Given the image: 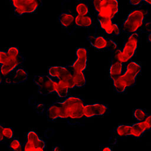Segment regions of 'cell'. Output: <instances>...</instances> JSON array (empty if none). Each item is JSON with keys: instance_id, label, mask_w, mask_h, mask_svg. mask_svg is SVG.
<instances>
[{"instance_id": "6da1fadb", "label": "cell", "mask_w": 151, "mask_h": 151, "mask_svg": "<svg viewBox=\"0 0 151 151\" xmlns=\"http://www.w3.org/2000/svg\"><path fill=\"white\" fill-rule=\"evenodd\" d=\"M60 108V118L66 120L68 124H80L83 119L85 101L80 96H70L63 101L55 102Z\"/></svg>"}, {"instance_id": "7a4b0ae2", "label": "cell", "mask_w": 151, "mask_h": 151, "mask_svg": "<svg viewBox=\"0 0 151 151\" xmlns=\"http://www.w3.org/2000/svg\"><path fill=\"white\" fill-rule=\"evenodd\" d=\"M142 71L141 65L134 61H130L124 64L123 73L113 81L114 90L120 93H124L127 88H130L136 84V77Z\"/></svg>"}, {"instance_id": "3957f363", "label": "cell", "mask_w": 151, "mask_h": 151, "mask_svg": "<svg viewBox=\"0 0 151 151\" xmlns=\"http://www.w3.org/2000/svg\"><path fill=\"white\" fill-rule=\"evenodd\" d=\"M148 14V4L146 2L141 3L138 7L129 13L127 18L121 26L122 31L128 34L137 32L142 25L146 21Z\"/></svg>"}, {"instance_id": "277c9868", "label": "cell", "mask_w": 151, "mask_h": 151, "mask_svg": "<svg viewBox=\"0 0 151 151\" xmlns=\"http://www.w3.org/2000/svg\"><path fill=\"white\" fill-rule=\"evenodd\" d=\"M139 42V32H135L130 34L124 41L122 48L117 49L111 54L123 64L131 61L134 56Z\"/></svg>"}, {"instance_id": "5b68a950", "label": "cell", "mask_w": 151, "mask_h": 151, "mask_svg": "<svg viewBox=\"0 0 151 151\" xmlns=\"http://www.w3.org/2000/svg\"><path fill=\"white\" fill-rule=\"evenodd\" d=\"M91 0H64L61 2L62 11H66L74 15H84L90 14V5Z\"/></svg>"}, {"instance_id": "8992f818", "label": "cell", "mask_w": 151, "mask_h": 151, "mask_svg": "<svg viewBox=\"0 0 151 151\" xmlns=\"http://www.w3.org/2000/svg\"><path fill=\"white\" fill-rule=\"evenodd\" d=\"M87 41L94 48L98 50H108L113 52L118 49L117 44L111 39L98 34L88 35Z\"/></svg>"}, {"instance_id": "52a82bcc", "label": "cell", "mask_w": 151, "mask_h": 151, "mask_svg": "<svg viewBox=\"0 0 151 151\" xmlns=\"http://www.w3.org/2000/svg\"><path fill=\"white\" fill-rule=\"evenodd\" d=\"M46 143L34 131H29L26 136V140L22 145L24 151H44Z\"/></svg>"}, {"instance_id": "ba28073f", "label": "cell", "mask_w": 151, "mask_h": 151, "mask_svg": "<svg viewBox=\"0 0 151 151\" xmlns=\"http://www.w3.org/2000/svg\"><path fill=\"white\" fill-rule=\"evenodd\" d=\"M33 81L38 86V91L42 96L55 92L54 81L48 74L35 76Z\"/></svg>"}, {"instance_id": "9c48e42d", "label": "cell", "mask_w": 151, "mask_h": 151, "mask_svg": "<svg viewBox=\"0 0 151 151\" xmlns=\"http://www.w3.org/2000/svg\"><path fill=\"white\" fill-rule=\"evenodd\" d=\"M27 78L28 73L21 64L4 77L3 83L6 84H17L26 81Z\"/></svg>"}, {"instance_id": "30bf717a", "label": "cell", "mask_w": 151, "mask_h": 151, "mask_svg": "<svg viewBox=\"0 0 151 151\" xmlns=\"http://www.w3.org/2000/svg\"><path fill=\"white\" fill-rule=\"evenodd\" d=\"M119 10L117 0H102L101 8L97 17L113 19Z\"/></svg>"}, {"instance_id": "8fae6325", "label": "cell", "mask_w": 151, "mask_h": 151, "mask_svg": "<svg viewBox=\"0 0 151 151\" xmlns=\"http://www.w3.org/2000/svg\"><path fill=\"white\" fill-rule=\"evenodd\" d=\"M110 112V109L107 106L99 103L85 104L84 107V116L85 118L106 116L109 114Z\"/></svg>"}, {"instance_id": "7c38bea8", "label": "cell", "mask_w": 151, "mask_h": 151, "mask_svg": "<svg viewBox=\"0 0 151 151\" xmlns=\"http://www.w3.org/2000/svg\"><path fill=\"white\" fill-rule=\"evenodd\" d=\"M150 130H151V114H149L145 120L131 125L130 136L139 138Z\"/></svg>"}, {"instance_id": "4fadbf2b", "label": "cell", "mask_w": 151, "mask_h": 151, "mask_svg": "<svg viewBox=\"0 0 151 151\" xmlns=\"http://www.w3.org/2000/svg\"><path fill=\"white\" fill-rule=\"evenodd\" d=\"M97 19L101 28L106 34L110 35H119L120 34V28L113 22L112 19L98 17H97Z\"/></svg>"}, {"instance_id": "5bb4252c", "label": "cell", "mask_w": 151, "mask_h": 151, "mask_svg": "<svg viewBox=\"0 0 151 151\" xmlns=\"http://www.w3.org/2000/svg\"><path fill=\"white\" fill-rule=\"evenodd\" d=\"M76 60L71 65L78 70L84 71L87 68V63L88 57V51L86 48L80 47L76 51Z\"/></svg>"}, {"instance_id": "9a60e30c", "label": "cell", "mask_w": 151, "mask_h": 151, "mask_svg": "<svg viewBox=\"0 0 151 151\" xmlns=\"http://www.w3.org/2000/svg\"><path fill=\"white\" fill-rule=\"evenodd\" d=\"M76 15L66 12L62 11L58 17L59 22L67 30L68 32L71 34L76 29L74 25V19Z\"/></svg>"}, {"instance_id": "2e32d148", "label": "cell", "mask_w": 151, "mask_h": 151, "mask_svg": "<svg viewBox=\"0 0 151 151\" xmlns=\"http://www.w3.org/2000/svg\"><path fill=\"white\" fill-rule=\"evenodd\" d=\"M124 64L118 60L112 54L111 56V64L109 69V77L113 81L123 73Z\"/></svg>"}, {"instance_id": "e0dca14e", "label": "cell", "mask_w": 151, "mask_h": 151, "mask_svg": "<svg viewBox=\"0 0 151 151\" xmlns=\"http://www.w3.org/2000/svg\"><path fill=\"white\" fill-rule=\"evenodd\" d=\"M68 71L71 74L76 87H83L86 84V78L84 73V71L77 69L73 67L71 64H68L65 66Z\"/></svg>"}, {"instance_id": "ac0fdd59", "label": "cell", "mask_w": 151, "mask_h": 151, "mask_svg": "<svg viewBox=\"0 0 151 151\" xmlns=\"http://www.w3.org/2000/svg\"><path fill=\"white\" fill-rule=\"evenodd\" d=\"M131 125L129 124H121L116 127L113 130V137L111 136L110 140H111V143L117 142V139L130 136Z\"/></svg>"}, {"instance_id": "d6986e66", "label": "cell", "mask_w": 151, "mask_h": 151, "mask_svg": "<svg viewBox=\"0 0 151 151\" xmlns=\"http://www.w3.org/2000/svg\"><path fill=\"white\" fill-rule=\"evenodd\" d=\"M94 25V19L90 14L87 15H76L74 19L76 28H90Z\"/></svg>"}, {"instance_id": "ffe728a7", "label": "cell", "mask_w": 151, "mask_h": 151, "mask_svg": "<svg viewBox=\"0 0 151 151\" xmlns=\"http://www.w3.org/2000/svg\"><path fill=\"white\" fill-rule=\"evenodd\" d=\"M50 77L54 81L55 92L57 93V94L62 99L67 97L70 90L67 85L57 77H53L51 76H50Z\"/></svg>"}, {"instance_id": "44dd1931", "label": "cell", "mask_w": 151, "mask_h": 151, "mask_svg": "<svg viewBox=\"0 0 151 151\" xmlns=\"http://www.w3.org/2000/svg\"><path fill=\"white\" fill-rule=\"evenodd\" d=\"M42 5V0H24L22 5V12L24 14H31Z\"/></svg>"}, {"instance_id": "7402d4cb", "label": "cell", "mask_w": 151, "mask_h": 151, "mask_svg": "<svg viewBox=\"0 0 151 151\" xmlns=\"http://www.w3.org/2000/svg\"><path fill=\"white\" fill-rule=\"evenodd\" d=\"M6 52L11 60L15 61L20 64H22L24 63L25 60L24 57L21 54L17 47L14 46L9 47L7 49Z\"/></svg>"}, {"instance_id": "603a6c76", "label": "cell", "mask_w": 151, "mask_h": 151, "mask_svg": "<svg viewBox=\"0 0 151 151\" xmlns=\"http://www.w3.org/2000/svg\"><path fill=\"white\" fill-rule=\"evenodd\" d=\"M60 108L54 102L52 104L50 105L46 110V116L49 121L52 122L60 117Z\"/></svg>"}, {"instance_id": "cb8c5ba5", "label": "cell", "mask_w": 151, "mask_h": 151, "mask_svg": "<svg viewBox=\"0 0 151 151\" xmlns=\"http://www.w3.org/2000/svg\"><path fill=\"white\" fill-rule=\"evenodd\" d=\"M19 65L21 64L9 58L6 63L0 65V73L3 77H5Z\"/></svg>"}, {"instance_id": "d4e9b609", "label": "cell", "mask_w": 151, "mask_h": 151, "mask_svg": "<svg viewBox=\"0 0 151 151\" xmlns=\"http://www.w3.org/2000/svg\"><path fill=\"white\" fill-rule=\"evenodd\" d=\"M58 78L63 81L65 84H66L70 90L76 87L73 78L70 73L68 71L67 67L65 70L59 76V77H58Z\"/></svg>"}, {"instance_id": "484cf974", "label": "cell", "mask_w": 151, "mask_h": 151, "mask_svg": "<svg viewBox=\"0 0 151 151\" xmlns=\"http://www.w3.org/2000/svg\"><path fill=\"white\" fill-rule=\"evenodd\" d=\"M8 146L9 149L13 150V151H22V145L19 142V140L15 138L12 137L11 139L8 141L6 143Z\"/></svg>"}, {"instance_id": "4316f807", "label": "cell", "mask_w": 151, "mask_h": 151, "mask_svg": "<svg viewBox=\"0 0 151 151\" xmlns=\"http://www.w3.org/2000/svg\"><path fill=\"white\" fill-rule=\"evenodd\" d=\"M9 1L14 9V15L17 17L22 15L23 13L21 8L24 0H9Z\"/></svg>"}, {"instance_id": "83f0119b", "label": "cell", "mask_w": 151, "mask_h": 151, "mask_svg": "<svg viewBox=\"0 0 151 151\" xmlns=\"http://www.w3.org/2000/svg\"><path fill=\"white\" fill-rule=\"evenodd\" d=\"M65 67L51 66L48 69V74L53 77H59V76L65 70Z\"/></svg>"}, {"instance_id": "f1b7e54d", "label": "cell", "mask_w": 151, "mask_h": 151, "mask_svg": "<svg viewBox=\"0 0 151 151\" xmlns=\"http://www.w3.org/2000/svg\"><path fill=\"white\" fill-rule=\"evenodd\" d=\"M148 115L146 111L142 109H135L133 110V116L138 122L145 120Z\"/></svg>"}, {"instance_id": "f546056e", "label": "cell", "mask_w": 151, "mask_h": 151, "mask_svg": "<svg viewBox=\"0 0 151 151\" xmlns=\"http://www.w3.org/2000/svg\"><path fill=\"white\" fill-rule=\"evenodd\" d=\"M137 32H142L143 33H151V21H145Z\"/></svg>"}, {"instance_id": "4dcf8cb0", "label": "cell", "mask_w": 151, "mask_h": 151, "mask_svg": "<svg viewBox=\"0 0 151 151\" xmlns=\"http://www.w3.org/2000/svg\"><path fill=\"white\" fill-rule=\"evenodd\" d=\"M3 135L8 142V141L11 139L14 136V130L12 128L4 127L3 129Z\"/></svg>"}, {"instance_id": "1f68e13d", "label": "cell", "mask_w": 151, "mask_h": 151, "mask_svg": "<svg viewBox=\"0 0 151 151\" xmlns=\"http://www.w3.org/2000/svg\"><path fill=\"white\" fill-rule=\"evenodd\" d=\"M8 60H9V57L6 51L0 50V65L6 63Z\"/></svg>"}, {"instance_id": "d6a6232c", "label": "cell", "mask_w": 151, "mask_h": 151, "mask_svg": "<svg viewBox=\"0 0 151 151\" xmlns=\"http://www.w3.org/2000/svg\"><path fill=\"white\" fill-rule=\"evenodd\" d=\"M91 4L96 14L98 13L101 6L102 0H91Z\"/></svg>"}, {"instance_id": "836d02e7", "label": "cell", "mask_w": 151, "mask_h": 151, "mask_svg": "<svg viewBox=\"0 0 151 151\" xmlns=\"http://www.w3.org/2000/svg\"><path fill=\"white\" fill-rule=\"evenodd\" d=\"M4 126L0 123V143H6L7 141L3 135V129Z\"/></svg>"}, {"instance_id": "e575fe53", "label": "cell", "mask_w": 151, "mask_h": 151, "mask_svg": "<svg viewBox=\"0 0 151 151\" xmlns=\"http://www.w3.org/2000/svg\"><path fill=\"white\" fill-rule=\"evenodd\" d=\"M45 104H42V103H40V104H38L36 107H35V110L37 111V113H42L44 109H45Z\"/></svg>"}, {"instance_id": "d590c367", "label": "cell", "mask_w": 151, "mask_h": 151, "mask_svg": "<svg viewBox=\"0 0 151 151\" xmlns=\"http://www.w3.org/2000/svg\"><path fill=\"white\" fill-rule=\"evenodd\" d=\"M142 2H143V0H129L130 4L134 6L138 5L142 3Z\"/></svg>"}, {"instance_id": "8d00e7d4", "label": "cell", "mask_w": 151, "mask_h": 151, "mask_svg": "<svg viewBox=\"0 0 151 151\" xmlns=\"http://www.w3.org/2000/svg\"><path fill=\"white\" fill-rule=\"evenodd\" d=\"M101 151H111V148L109 146H101L100 149Z\"/></svg>"}, {"instance_id": "74e56055", "label": "cell", "mask_w": 151, "mask_h": 151, "mask_svg": "<svg viewBox=\"0 0 151 151\" xmlns=\"http://www.w3.org/2000/svg\"><path fill=\"white\" fill-rule=\"evenodd\" d=\"M52 150L54 151H60V150H63V147L61 145H58L57 146H55L53 149Z\"/></svg>"}, {"instance_id": "f35d334b", "label": "cell", "mask_w": 151, "mask_h": 151, "mask_svg": "<svg viewBox=\"0 0 151 151\" xmlns=\"http://www.w3.org/2000/svg\"><path fill=\"white\" fill-rule=\"evenodd\" d=\"M3 80H4V77H3V76L1 74V73H0V84H1L2 83H3Z\"/></svg>"}, {"instance_id": "ab89813d", "label": "cell", "mask_w": 151, "mask_h": 151, "mask_svg": "<svg viewBox=\"0 0 151 151\" xmlns=\"http://www.w3.org/2000/svg\"><path fill=\"white\" fill-rule=\"evenodd\" d=\"M147 40L151 42V33H149L148 35H147Z\"/></svg>"}, {"instance_id": "60d3db41", "label": "cell", "mask_w": 151, "mask_h": 151, "mask_svg": "<svg viewBox=\"0 0 151 151\" xmlns=\"http://www.w3.org/2000/svg\"><path fill=\"white\" fill-rule=\"evenodd\" d=\"M143 2H146L148 5H151V0H143Z\"/></svg>"}]
</instances>
